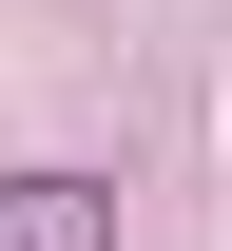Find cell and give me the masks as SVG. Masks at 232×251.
Listing matches in <instances>:
<instances>
[{"label": "cell", "instance_id": "obj_1", "mask_svg": "<svg viewBox=\"0 0 232 251\" xmlns=\"http://www.w3.org/2000/svg\"><path fill=\"white\" fill-rule=\"evenodd\" d=\"M0 251H116V193L97 174H20L0 193Z\"/></svg>", "mask_w": 232, "mask_h": 251}]
</instances>
